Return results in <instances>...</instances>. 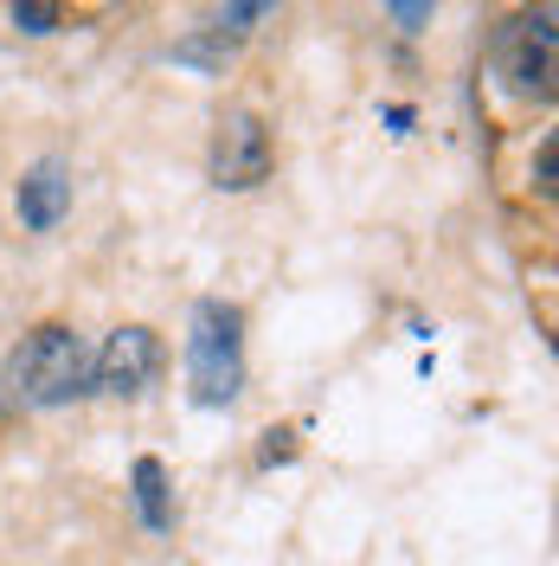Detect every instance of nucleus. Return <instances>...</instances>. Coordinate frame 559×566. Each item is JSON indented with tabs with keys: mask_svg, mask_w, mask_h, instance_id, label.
I'll return each instance as SVG.
<instances>
[{
	"mask_svg": "<svg viewBox=\"0 0 559 566\" xmlns=\"http://www.w3.org/2000/svg\"><path fill=\"white\" fill-rule=\"evenodd\" d=\"M495 71L515 97L534 104H553V77H559V33H553V7L540 13H515L502 33H495Z\"/></svg>",
	"mask_w": 559,
	"mask_h": 566,
	"instance_id": "7ed1b4c3",
	"label": "nucleus"
},
{
	"mask_svg": "<svg viewBox=\"0 0 559 566\" xmlns=\"http://www.w3.org/2000/svg\"><path fill=\"white\" fill-rule=\"evenodd\" d=\"M136 509H141V522L161 534V528H175V509H168V470L155 458H136Z\"/></svg>",
	"mask_w": 559,
	"mask_h": 566,
	"instance_id": "0eeeda50",
	"label": "nucleus"
},
{
	"mask_svg": "<svg viewBox=\"0 0 559 566\" xmlns=\"http://www.w3.org/2000/svg\"><path fill=\"white\" fill-rule=\"evenodd\" d=\"M559 142L553 136H540V155H534V193L540 200H553V187H559Z\"/></svg>",
	"mask_w": 559,
	"mask_h": 566,
	"instance_id": "6e6552de",
	"label": "nucleus"
},
{
	"mask_svg": "<svg viewBox=\"0 0 559 566\" xmlns=\"http://www.w3.org/2000/svg\"><path fill=\"white\" fill-rule=\"evenodd\" d=\"M13 212H20L27 232H52V226L71 212V168L59 161V155H45V161H33V168L20 175V187H13Z\"/></svg>",
	"mask_w": 559,
	"mask_h": 566,
	"instance_id": "423d86ee",
	"label": "nucleus"
},
{
	"mask_svg": "<svg viewBox=\"0 0 559 566\" xmlns=\"http://www.w3.org/2000/svg\"><path fill=\"white\" fill-rule=\"evenodd\" d=\"M271 161H277V142L264 129L257 109H225L219 129H212V187L225 193H251L271 180Z\"/></svg>",
	"mask_w": 559,
	"mask_h": 566,
	"instance_id": "20e7f679",
	"label": "nucleus"
},
{
	"mask_svg": "<svg viewBox=\"0 0 559 566\" xmlns=\"http://www.w3.org/2000/svg\"><path fill=\"white\" fill-rule=\"evenodd\" d=\"M392 20H399L405 33H419L424 20H431V7H424V0H399V7H392Z\"/></svg>",
	"mask_w": 559,
	"mask_h": 566,
	"instance_id": "9d476101",
	"label": "nucleus"
},
{
	"mask_svg": "<svg viewBox=\"0 0 559 566\" xmlns=\"http://www.w3.org/2000/svg\"><path fill=\"white\" fill-rule=\"evenodd\" d=\"M155 367H161V342L129 322V328H116V335L104 342V354L91 360V387L116 392V399H136V392L155 380Z\"/></svg>",
	"mask_w": 559,
	"mask_h": 566,
	"instance_id": "39448f33",
	"label": "nucleus"
},
{
	"mask_svg": "<svg viewBox=\"0 0 559 566\" xmlns=\"http://www.w3.org/2000/svg\"><path fill=\"white\" fill-rule=\"evenodd\" d=\"M187 380H193V406H232L245 387V316L232 303H193L187 322Z\"/></svg>",
	"mask_w": 559,
	"mask_h": 566,
	"instance_id": "f03ea898",
	"label": "nucleus"
},
{
	"mask_svg": "<svg viewBox=\"0 0 559 566\" xmlns=\"http://www.w3.org/2000/svg\"><path fill=\"white\" fill-rule=\"evenodd\" d=\"M13 27H20V33H52V27H59V7H39V0H13Z\"/></svg>",
	"mask_w": 559,
	"mask_h": 566,
	"instance_id": "1a4fd4ad",
	"label": "nucleus"
},
{
	"mask_svg": "<svg viewBox=\"0 0 559 566\" xmlns=\"http://www.w3.org/2000/svg\"><path fill=\"white\" fill-rule=\"evenodd\" d=\"M84 392H91V348L65 322H39L33 335L7 354L0 399L13 412H52V406H71Z\"/></svg>",
	"mask_w": 559,
	"mask_h": 566,
	"instance_id": "f257e3e1",
	"label": "nucleus"
}]
</instances>
